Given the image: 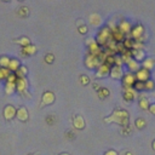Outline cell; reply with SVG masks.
<instances>
[{"instance_id":"cell-4","label":"cell","mask_w":155,"mask_h":155,"mask_svg":"<svg viewBox=\"0 0 155 155\" xmlns=\"http://www.w3.org/2000/svg\"><path fill=\"white\" fill-rule=\"evenodd\" d=\"M86 45L88 46V53L90 54H93V56H99V53L103 51V48L96 42L94 39H90V40H86Z\"/></svg>"},{"instance_id":"cell-40","label":"cell","mask_w":155,"mask_h":155,"mask_svg":"<svg viewBox=\"0 0 155 155\" xmlns=\"http://www.w3.org/2000/svg\"><path fill=\"white\" fill-rule=\"evenodd\" d=\"M46 122H47L48 125H53V124L56 122V116H54V115H48V116L46 117Z\"/></svg>"},{"instance_id":"cell-30","label":"cell","mask_w":155,"mask_h":155,"mask_svg":"<svg viewBox=\"0 0 155 155\" xmlns=\"http://www.w3.org/2000/svg\"><path fill=\"white\" fill-rule=\"evenodd\" d=\"M133 42H134L133 39H131V38H125V40L122 41V45H124V47H125L126 50H132Z\"/></svg>"},{"instance_id":"cell-27","label":"cell","mask_w":155,"mask_h":155,"mask_svg":"<svg viewBox=\"0 0 155 155\" xmlns=\"http://www.w3.org/2000/svg\"><path fill=\"white\" fill-rule=\"evenodd\" d=\"M15 91H16V84H13V82H7V81H6L5 92H6L7 94H12Z\"/></svg>"},{"instance_id":"cell-39","label":"cell","mask_w":155,"mask_h":155,"mask_svg":"<svg viewBox=\"0 0 155 155\" xmlns=\"http://www.w3.org/2000/svg\"><path fill=\"white\" fill-rule=\"evenodd\" d=\"M80 82H81V85H87L88 82H90V79H88V76L87 75H81L80 76Z\"/></svg>"},{"instance_id":"cell-34","label":"cell","mask_w":155,"mask_h":155,"mask_svg":"<svg viewBox=\"0 0 155 155\" xmlns=\"http://www.w3.org/2000/svg\"><path fill=\"white\" fill-rule=\"evenodd\" d=\"M154 88H155V81H154L153 79H149V80H147V81L144 82V90L151 91V90H154Z\"/></svg>"},{"instance_id":"cell-36","label":"cell","mask_w":155,"mask_h":155,"mask_svg":"<svg viewBox=\"0 0 155 155\" xmlns=\"http://www.w3.org/2000/svg\"><path fill=\"white\" fill-rule=\"evenodd\" d=\"M10 74H11V71L7 68H0V81L4 79H7Z\"/></svg>"},{"instance_id":"cell-47","label":"cell","mask_w":155,"mask_h":155,"mask_svg":"<svg viewBox=\"0 0 155 155\" xmlns=\"http://www.w3.org/2000/svg\"><path fill=\"white\" fill-rule=\"evenodd\" d=\"M151 147H153V149H154V150H155V139H154V140H153V143H151Z\"/></svg>"},{"instance_id":"cell-32","label":"cell","mask_w":155,"mask_h":155,"mask_svg":"<svg viewBox=\"0 0 155 155\" xmlns=\"http://www.w3.org/2000/svg\"><path fill=\"white\" fill-rule=\"evenodd\" d=\"M134 125H136L137 128L142 130V128H144V127L147 126V121H145V119H143V117H138V119H136Z\"/></svg>"},{"instance_id":"cell-25","label":"cell","mask_w":155,"mask_h":155,"mask_svg":"<svg viewBox=\"0 0 155 155\" xmlns=\"http://www.w3.org/2000/svg\"><path fill=\"white\" fill-rule=\"evenodd\" d=\"M109 94H110V91L107 87H101L97 91V96H98L99 99H105L107 97H109Z\"/></svg>"},{"instance_id":"cell-10","label":"cell","mask_w":155,"mask_h":155,"mask_svg":"<svg viewBox=\"0 0 155 155\" xmlns=\"http://www.w3.org/2000/svg\"><path fill=\"white\" fill-rule=\"evenodd\" d=\"M110 68L108 64L105 63H102L98 68H97V71H96V78H105L107 75L110 74Z\"/></svg>"},{"instance_id":"cell-46","label":"cell","mask_w":155,"mask_h":155,"mask_svg":"<svg viewBox=\"0 0 155 155\" xmlns=\"http://www.w3.org/2000/svg\"><path fill=\"white\" fill-rule=\"evenodd\" d=\"M92 86H93V88H94L96 91H98V90L101 88V86H99V85H98L97 82H92Z\"/></svg>"},{"instance_id":"cell-37","label":"cell","mask_w":155,"mask_h":155,"mask_svg":"<svg viewBox=\"0 0 155 155\" xmlns=\"http://www.w3.org/2000/svg\"><path fill=\"white\" fill-rule=\"evenodd\" d=\"M132 88H133L134 91H143V90H144V82H142V81H136V82L133 84Z\"/></svg>"},{"instance_id":"cell-11","label":"cell","mask_w":155,"mask_h":155,"mask_svg":"<svg viewBox=\"0 0 155 155\" xmlns=\"http://www.w3.org/2000/svg\"><path fill=\"white\" fill-rule=\"evenodd\" d=\"M27 87H28V82L25 78H18L16 81V91L21 94H23L24 92H27Z\"/></svg>"},{"instance_id":"cell-21","label":"cell","mask_w":155,"mask_h":155,"mask_svg":"<svg viewBox=\"0 0 155 155\" xmlns=\"http://www.w3.org/2000/svg\"><path fill=\"white\" fill-rule=\"evenodd\" d=\"M35 52H36V46H34L31 44L25 46V47H22V54L23 56H33V54H35Z\"/></svg>"},{"instance_id":"cell-1","label":"cell","mask_w":155,"mask_h":155,"mask_svg":"<svg viewBox=\"0 0 155 155\" xmlns=\"http://www.w3.org/2000/svg\"><path fill=\"white\" fill-rule=\"evenodd\" d=\"M104 122H116V124L121 125L122 128H124V127L130 126L128 125V122H130V115H128V113L125 109H119L117 108V109H115L111 113L110 116H108V117L104 119Z\"/></svg>"},{"instance_id":"cell-5","label":"cell","mask_w":155,"mask_h":155,"mask_svg":"<svg viewBox=\"0 0 155 155\" xmlns=\"http://www.w3.org/2000/svg\"><path fill=\"white\" fill-rule=\"evenodd\" d=\"M102 64V62L99 61V58L97 56H93V54H87L86 58H85V65L88 68V69H94V68H98L99 65Z\"/></svg>"},{"instance_id":"cell-28","label":"cell","mask_w":155,"mask_h":155,"mask_svg":"<svg viewBox=\"0 0 155 155\" xmlns=\"http://www.w3.org/2000/svg\"><path fill=\"white\" fill-rule=\"evenodd\" d=\"M76 25H78V30H79V33L80 34H86L87 33V25L82 22V21H78L76 22Z\"/></svg>"},{"instance_id":"cell-6","label":"cell","mask_w":155,"mask_h":155,"mask_svg":"<svg viewBox=\"0 0 155 155\" xmlns=\"http://www.w3.org/2000/svg\"><path fill=\"white\" fill-rule=\"evenodd\" d=\"M136 75L133 73H126L124 74L122 76V85H124V88H128V87H132L133 84L136 82Z\"/></svg>"},{"instance_id":"cell-38","label":"cell","mask_w":155,"mask_h":155,"mask_svg":"<svg viewBox=\"0 0 155 155\" xmlns=\"http://www.w3.org/2000/svg\"><path fill=\"white\" fill-rule=\"evenodd\" d=\"M53 61H54V56H53L52 53H46V54H45V62H46V63L52 64Z\"/></svg>"},{"instance_id":"cell-13","label":"cell","mask_w":155,"mask_h":155,"mask_svg":"<svg viewBox=\"0 0 155 155\" xmlns=\"http://www.w3.org/2000/svg\"><path fill=\"white\" fill-rule=\"evenodd\" d=\"M117 28H119L120 31L125 35V34H130V33H131L132 25H131V23H130L127 19H121L120 23H119V25H117Z\"/></svg>"},{"instance_id":"cell-26","label":"cell","mask_w":155,"mask_h":155,"mask_svg":"<svg viewBox=\"0 0 155 155\" xmlns=\"http://www.w3.org/2000/svg\"><path fill=\"white\" fill-rule=\"evenodd\" d=\"M17 15H18L19 17H22V18H25V17L29 16V8H28L27 6H22V7L18 8Z\"/></svg>"},{"instance_id":"cell-3","label":"cell","mask_w":155,"mask_h":155,"mask_svg":"<svg viewBox=\"0 0 155 155\" xmlns=\"http://www.w3.org/2000/svg\"><path fill=\"white\" fill-rule=\"evenodd\" d=\"M143 34H144V27L142 25V24H136L134 27H132V29H131V33H130V35H131V39H133V40H138V41H144V39H143Z\"/></svg>"},{"instance_id":"cell-17","label":"cell","mask_w":155,"mask_h":155,"mask_svg":"<svg viewBox=\"0 0 155 155\" xmlns=\"http://www.w3.org/2000/svg\"><path fill=\"white\" fill-rule=\"evenodd\" d=\"M73 126L76 128V130H82L85 127V120L81 115H75L73 117Z\"/></svg>"},{"instance_id":"cell-2","label":"cell","mask_w":155,"mask_h":155,"mask_svg":"<svg viewBox=\"0 0 155 155\" xmlns=\"http://www.w3.org/2000/svg\"><path fill=\"white\" fill-rule=\"evenodd\" d=\"M96 42L101 46V47H104L107 45V42L109 40H111V33H110V28L109 27H102L98 33H97V36H96Z\"/></svg>"},{"instance_id":"cell-31","label":"cell","mask_w":155,"mask_h":155,"mask_svg":"<svg viewBox=\"0 0 155 155\" xmlns=\"http://www.w3.org/2000/svg\"><path fill=\"white\" fill-rule=\"evenodd\" d=\"M27 67H24V65H21L19 68H18V70L15 73L16 74V76L17 78H25V75H27Z\"/></svg>"},{"instance_id":"cell-19","label":"cell","mask_w":155,"mask_h":155,"mask_svg":"<svg viewBox=\"0 0 155 155\" xmlns=\"http://www.w3.org/2000/svg\"><path fill=\"white\" fill-rule=\"evenodd\" d=\"M19 67H21V63H19V61H18L17 58H10V63H8L7 69H8L11 73H16Z\"/></svg>"},{"instance_id":"cell-9","label":"cell","mask_w":155,"mask_h":155,"mask_svg":"<svg viewBox=\"0 0 155 155\" xmlns=\"http://www.w3.org/2000/svg\"><path fill=\"white\" fill-rule=\"evenodd\" d=\"M53 102H54V94H53V92L46 91V92H44V94H42V99H41L40 108H44L45 105L52 104Z\"/></svg>"},{"instance_id":"cell-18","label":"cell","mask_w":155,"mask_h":155,"mask_svg":"<svg viewBox=\"0 0 155 155\" xmlns=\"http://www.w3.org/2000/svg\"><path fill=\"white\" fill-rule=\"evenodd\" d=\"M131 54H132V58L136 59L137 62L145 59V52H144V50H131Z\"/></svg>"},{"instance_id":"cell-50","label":"cell","mask_w":155,"mask_h":155,"mask_svg":"<svg viewBox=\"0 0 155 155\" xmlns=\"http://www.w3.org/2000/svg\"><path fill=\"white\" fill-rule=\"evenodd\" d=\"M31 155H38V154H31Z\"/></svg>"},{"instance_id":"cell-48","label":"cell","mask_w":155,"mask_h":155,"mask_svg":"<svg viewBox=\"0 0 155 155\" xmlns=\"http://www.w3.org/2000/svg\"><path fill=\"white\" fill-rule=\"evenodd\" d=\"M124 155H132V153H131V151H125Z\"/></svg>"},{"instance_id":"cell-35","label":"cell","mask_w":155,"mask_h":155,"mask_svg":"<svg viewBox=\"0 0 155 155\" xmlns=\"http://www.w3.org/2000/svg\"><path fill=\"white\" fill-rule=\"evenodd\" d=\"M10 63V58L7 56H1L0 57V68H7Z\"/></svg>"},{"instance_id":"cell-45","label":"cell","mask_w":155,"mask_h":155,"mask_svg":"<svg viewBox=\"0 0 155 155\" xmlns=\"http://www.w3.org/2000/svg\"><path fill=\"white\" fill-rule=\"evenodd\" d=\"M153 115H155V103L154 104H150V107H149V109H148Z\"/></svg>"},{"instance_id":"cell-29","label":"cell","mask_w":155,"mask_h":155,"mask_svg":"<svg viewBox=\"0 0 155 155\" xmlns=\"http://www.w3.org/2000/svg\"><path fill=\"white\" fill-rule=\"evenodd\" d=\"M15 42L18 44V45H21L22 47H25V46L30 45V40L27 36H22V38H19V40H15Z\"/></svg>"},{"instance_id":"cell-23","label":"cell","mask_w":155,"mask_h":155,"mask_svg":"<svg viewBox=\"0 0 155 155\" xmlns=\"http://www.w3.org/2000/svg\"><path fill=\"white\" fill-rule=\"evenodd\" d=\"M154 65H155V61H154V58H145L144 61H143V63H142V68H144V69H147V70H151L153 68H154Z\"/></svg>"},{"instance_id":"cell-49","label":"cell","mask_w":155,"mask_h":155,"mask_svg":"<svg viewBox=\"0 0 155 155\" xmlns=\"http://www.w3.org/2000/svg\"><path fill=\"white\" fill-rule=\"evenodd\" d=\"M59 155H69L68 153H63V154H59Z\"/></svg>"},{"instance_id":"cell-44","label":"cell","mask_w":155,"mask_h":155,"mask_svg":"<svg viewBox=\"0 0 155 155\" xmlns=\"http://www.w3.org/2000/svg\"><path fill=\"white\" fill-rule=\"evenodd\" d=\"M130 132H131L130 126H127V127H124V128H122V134H128Z\"/></svg>"},{"instance_id":"cell-8","label":"cell","mask_w":155,"mask_h":155,"mask_svg":"<svg viewBox=\"0 0 155 155\" xmlns=\"http://www.w3.org/2000/svg\"><path fill=\"white\" fill-rule=\"evenodd\" d=\"M134 75H136V80L137 81H142V82H145L147 80L150 79V71L144 69V68H139L138 71L134 73Z\"/></svg>"},{"instance_id":"cell-16","label":"cell","mask_w":155,"mask_h":155,"mask_svg":"<svg viewBox=\"0 0 155 155\" xmlns=\"http://www.w3.org/2000/svg\"><path fill=\"white\" fill-rule=\"evenodd\" d=\"M16 116H17V119L21 120V121H27L28 117H29V114H28L27 108H25V107H19V108L17 109V111H16Z\"/></svg>"},{"instance_id":"cell-42","label":"cell","mask_w":155,"mask_h":155,"mask_svg":"<svg viewBox=\"0 0 155 155\" xmlns=\"http://www.w3.org/2000/svg\"><path fill=\"white\" fill-rule=\"evenodd\" d=\"M65 137H67L68 139H74V138H75V133H74L73 131H67V132H65Z\"/></svg>"},{"instance_id":"cell-12","label":"cell","mask_w":155,"mask_h":155,"mask_svg":"<svg viewBox=\"0 0 155 155\" xmlns=\"http://www.w3.org/2000/svg\"><path fill=\"white\" fill-rule=\"evenodd\" d=\"M110 78H113V79H116V80H119V79H122V76H124V70H122V67H119V65H113L111 68H110Z\"/></svg>"},{"instance_id":"cell-24","label":"cell","mask_w":155,"mask_h":155,"mask_svg":"<svg viewBox=\"0 0 155 155\" xmlns=\"http://www.w3.org/2000/svg\"><path fill=\"white\" fill-rule=\"evenodd\" d=\"M139 107H140V109H143V110H148L149 109V107H150V103H149V99H148V97L147 96H140L139 97Z\"/></svg>"},{"instance_id":"cell-22","label":"cell","mask_w":155,"mask_h":155,"mask_svg":"<svg viewBox=\"0 0 155 155\" xmlns=\"http://www.w3.org/2000/svg\"><path fill=\"white\" fill-rule=\"evenodd\" d=\"M126 64H127V67H128L130 73H136V71H138V69L140 68V67H139V63H138L136 59H133V58H131Z\"/></svg>"},{"instance_id":"cell-43","label":"cell","mask_w":155,"mask_h":155,"mask_svg":"<svg viewBox=\"0 0 155 155\" xmlns=\"http://www.w3.org/2000/svg\"><path fill=\"white\" fill-rule=\"evenodd\" d=\"M104 155H119L115 150H113V149H110V150H107L105 153H104Z\"/></svg>"},{"instance_id":"cell-15","label":"cell","mask_w":155,"mask_h":155,"mask_svg":"<svg viewBox=\"0 0 155 155\" xmlns=\"http://www.w3.org/2000/svg\"><path fill=\"white\" fill-rule=\"evenodd\" d=\"M136 97H137L136 91H134L132 87L124 88V99H125L126 102H132V101H133Z\"/></svg>"},{"instance_id":"cell-7","label":"cell","mask_w":155,"mask_h":155,"mask_svg":"<svg viewBox=\"0 0 155 155\" xmlns=\"http://www.w3.org/2000/svg\"><path fill=\"white\" fill-rule=\"evenodd\" d=\"M110 33H111V40H113V41H115L116 44L122 42V41L125 40V35L120 31V29H119L117 27L113 25V27H111V29H110Z\"/></svg>"},{"instance_id":"cell-14","label":"cell","mask_w":155,"mask_h":155,"mask_svg":"<svg viewBox=\"0 0 155 155\" xmlns=\"http://www.w3.org/2000/svg\"><path fill=\"white\" fill-rule=\"evenodd\" d=\"M16 111H17V109L13 105H10V104L6 105L4 108V116H5V119L6 120H12L16 116Z\"/></svg>"},{"instance_id":"cell-20","label":"cell","mask_w":155,"mask_h":155,"mask_svg":"<svg viewBox=\"0 0 155 155\" xmlns=\"http://www.w3.org/2000/svg\"><path fill=\"white\" fill-rule=\"evenodd\" d=\"M88 22H90L93 27H98V25H101V23H102V17H101L98 13H92V15H90V17H88Z\"/></svg>"},{"instance_id":"cell-33","label":"cell","mask_w":155,"mask_h":155,"mask_svg":"<svg viewBox=\"0 0 155 155\" xmlns=\"http://www.w3.org/2000/svg\"><path fill=\"white\" fill-rule=\"evenodd\" d=\"M104 63L108 64L109 67L115 65V54H107V57L104 59Z\"/></svg>"},{"instance_id":"cell-41","label":"cell","mask_w":155,"mask_h":155,"mask_svg":"<svg viewBox=\"0 0 155 155\" xmlns=\"http://www.w3.org/2000/svg\"><path fill=\"white\" fill-rule=\"evenodd\" d=\"M122 64H124V63H122V59H121V57L115 54V65H119V67H121Z\"/></svg>"}]
</instances>
